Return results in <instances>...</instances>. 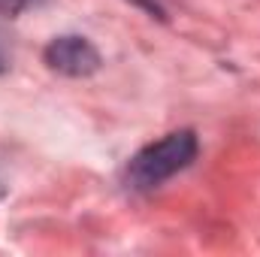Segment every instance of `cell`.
<instances>
[{
    "instance_id": "cell-1",
    "label": "cell",
    "mask_w": 260,
    "mask_h": 257,
    "mask_svg": "<svg viewBox=\"0 0 260 257\" xmlns=\"http://www.w3.org/2000/svg\"><path fill=\"white\" fill-rule=\"evenodd\" d=\"M200 154V139L191 127L173 130L148 145H142L124 167V182L133 191H154L182 170H188Z\"/></svg>"
},
{
    "instance_id": "cell-2",
    "label": "cell",
    "mask_w": 260,
    "mask_h": 257,
    "mask_svg": "<svg viewBox=\"0 0 260 257\" xmlns=\"http://www.w3.org/2000/svg\"><path fill=\"white\" fill-rule=\"evenodd\" d=\"M43 64L67 79H88L103 67V55L82 34H61L43 49Z\"/></svg>"
},
{
    "instance_id": "cell-3",
    "label": "cell",
    "mask_w": 260,
    "mask_h": 257,
    "mask_svg": "<svg viewBox=\"0 0 260 257\" xmlns=\"http://www.w3.org/2000/svg\"><path fill=\"white\" fill-rule=\"evenodd\" d=\"M40 3H46V0H0V15L18 18L21 12H27V9H37Z\"/></svg>"
},
{
    "instance_id": "cell-4",
    "label": "cell",
    "mask_w": 260,
    "mask_h": 257,
    "mask_svg": "<svg viewBox=\"0 0 260 257\" xmlns=\"http://www.w3.org/2000/svg\"><path fill=\"white\" fill-rule=\"evenodd\" d=\"M9 70V58H6V52L0 49V73H6Z\"/></svg>"
},
{
    "instance_id": "cell-5",
    "label": "cell",
    "mask_w": 260,
    "mask_h": 257,
    "mask_svg": "<svg viewBox=\"0 0 260 257\" xmlns=\"http://www.w3.org/2000/svg\"><path fill=\"white\" fill-rule=\"evenodd\" d=\"M3 194H6V191H3V185H0V200H3Z\"/></svg>"
}]
</instances>
